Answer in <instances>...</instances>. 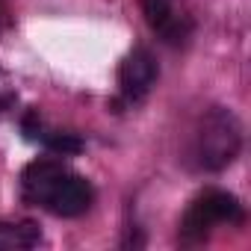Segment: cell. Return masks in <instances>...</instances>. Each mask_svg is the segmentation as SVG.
<instances>
[{"mask_svg": "<svg viewBox=\"0 0 251 251\" xmlns=\"http://www.w3.org/2000/svg\"><path fill=\"white\" fill-rule=\"evenodd\" d=\"M242 148V127L230 109L213 106L201 115L195 142H192V157L198 169L204 172H222L227 169Z\"/></svg>", "mask_w": 251, "mask_h": 251, "instance_id": "1", "label": "cell"}, {"mask_svg": "<svg viewBox=\"0 0 251 251\" xmlns=\"http://www.w3.org/2000/svg\"><path fill=\"white\" fill-rule=\"evenodd\" d=\"M242 219H245V210H242L236 195L222 192V189H207L183 213L180 239L183 242H201L210 236V230L216 225H239Z\"/></svg>", "mask_w": 251, "mask_h": 251, "instance_id": "2", "label": "cell"}, {"mask_svg": "<svg viewBox=\"0 0 251 251\" xmlns=\"http://www.w3.org/2000/svg\"><path fill=\"white\" fill-rule=\"evenodd\" d=\"M157 83V62L148 48H133L118 65V100H112L115 112L121 103H136L142 100L151 86Z\"/></svg>", "mask_w": 251, "mask_h": 251, "instance_id": "3", "label": "cell"}, {"mask_svg": "<svg viewBox=\"0 0 251 251\" xmlns=\"http://www.w3.org/2000/svg\"><path fill=\"white\" fill-rule=\"evenodd\" d=\"M95 204V189L86 177L74 175V172H62L50 189L45 192L42 198V207L50 210L53 216H62V219H74V216H83L86 210H92Z\"/></svg>", "mask_w": 251, "mask_h": 251, "instance_id": "4", "label": "cell"}, {"mask_svg": "<svg viewBox=\"0 0 251 251\" xmlns=\"http://www.w3.org/2000/svg\"><path fill=\"white\" fill-rule=\"evenodd\" d=\"M142 15L148 27L166 42V45H186L192 36V21L189 15L175 9V0H139Z\"/></svg>", "mask_w": 251, "mask_h": 251, "instance_id": "5", "label": "cell"}, {"mask_svg": "<svg viewBox=\"0 0 251 251\" xmlns=\"http://www.w3.org/2000/svg\"><path fill=\"white\" fill-rule=\"evenodd\" d=\"M62 172H65V166H62L59 160H48V157H45V160H33V163L21 172V195H24V201L42 207L45 192L50 189V183H53Z\"/></svg>", "mask_w": 251, "mask_h": 251, "instance_id": "6", "label": "cell"}, {"mask_svg": "<svg viewBox=\"0 0 251 251\" xmlns=\"http://www.w3.org/2000/svg\"><path fill=\"white\" fill-rule=\"evenodd\" d=\"M42 230L36 222H0V251H21L39 245Z\"/></svg>", "mask_w": 251, "mask_h": 251, "instance_id": "7", "label": "cell"}, {"mask_svg": "<svg viewBox=\"0 0 251 251\" xmlns=\"http://www.w3.org/2000/svg\"><path fill=\"white\" fill-rule=\"evenodd\" d=\"M39 142H42L48 151L62 154V157H71V154H80V151H83V142H80L74 133H62V130H48V127H45V133H42Z\"/></svg>", "mask_w": 251, "mask_h": 251, "instance_id": "8", "label": "cell"}, {"mask_svg": "<svg viewBox=\"0 0 251 251\" xmlns=\"http://www.w3.org/2000/svg\"><path fill=\"white\" fill-rule=\"evenodd\" d=\"M21 133H24L30 142H39V139H42V133H45V121H42L39 109L24 112V118H21Z\"/></svg>", "mask_w": 251, "mask_h": 251, "instance_id": "9", "label": "cell"}, {"mask_svg": "<svg viewBox=\"0 0 251 251\" xmlns=\"http://www.w3.org/2000/svg\"><path fill=\"white\" fill-rule=\"evenodd\" d=\"M12 103V95H3V98H0V109H6Z\"/></svg>", "mask_w": 251, "mask_h": 251, "instance_id": "10", "label": "cell"}]
</instances>
